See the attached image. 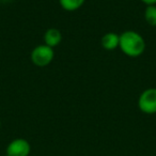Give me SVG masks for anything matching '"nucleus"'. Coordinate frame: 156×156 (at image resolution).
Masks as SVG:
<instances>
[{"label": "nucleus", "mask_w": 156, "mask_h": 156, "mask_svg": "<svg viewBox=\"0 0 156 156\" xmlns=\"http://www.w3.org/2000/svg\"><path fill=\"white\" fill-rule=\"evenodd\" d=\"M120 35L115 32H108L102 37L101 44L106 50H113L119 47Z\"/></svg>", "instance_id": "obj_6"}, {"label": "nucleus", "mask_w": 156, "mask_h": 156, "mask_svg": "<svg viewBox=\"0 0 156 156\" xmlns=\"http://www.w3.org/2000/svg\"><path fill=\"white\" fill-rule=\"evenodd\" d=\"M31 151L30 143L23 138L14 139L7 147V156H29Z\"/></svg>", "instance_id": "obj_4"}, {"label": "nucleus", "mask_w": 156, "mask_h": 156, "mask_svg": "<svg viewBox=\"0 0 156 156\" xmlns=\"http://www.w3.org/2000/svg\"><path fill=\"white\" fill-rule=\"evenodd\" d=\"M138 107L143 113H156V88L147 89L140 94L138 98Z\"/></svg>", "instance_id": "obj_3"}, {"label": "nucleus", "mask_w": 156, "mask_h": 156, "mask_svg": "<svg viewBox=\"0 0 156 156\" xmlns=\"http://www.w3.org/2000/svg\"><path fill=\"white\" fill-rule=\"evenodd\" d=\"M143 3H145L147 5H155L156 0H141Z\"/></svg>", "instance_id": "obj_9"}, {"label": "nucleus", "mask_w": 156, "mask_h": 156, "mask_svg": "<svg viewBox=\"0 0 156 156\" xmlns=\"http://www.w3.org/2000/svg\"><path fill=\"white\" fill-rule=\"evenodd\" d=\"M61 41H62V34L59 29L49 28L44 33V43L49 47H56L61 43Z\"/></svg>", "instance_id": "obj_5"}, {"label": "nucleus", "mask_w": 156, "mask_h": 156, "mask_svg": "<svg viewBox=\"0 0 156 156\" xmlns=\"http://www.w3.org/2000/svg\"><path fill=\"white\" fill-rule=\"evenodd\" d=\"M119 47L128 57H139L145 50V42L142 35L133 30L124 31L120 35Z\"/></svg>", "instance_id": "obj_1"}, {"label": "nucleus", "mask_w": 156, "mask_h": 156, "mask_svg": "<svg viewBox=\"0 0 156 156\" xmlns=\"http://www.w3.org/2000/svg\"><path fill=\"white\" fill-rule=\"evenodd\" d=\"M86 0H59L61 8L65 11L74 12L76 10L80 9L83 5Z\"/></svg>", "instance_id": "obj_7"}, {"label": "nucleus", "mask_w": 156, "mask_h": 156, "mask_svg": "<svg viewBox=\"0 0 156 156\" xmlns=\"http://www.w3.org/2000/svg\"><path fill=\"white\" fill-rule=\"evenodd\" d=\"M144 20L150 26L156 27V5H147L144 11Z\"/></svg>", "instance_id": "obj_8"}, {"label": "nucleus", "mask_w": 156, "mask_h": 156, "mask_svg": "<svg viewBox=\"0 0 156 156\" xmlns=\"http://www.w3.org/2000/svg\"><path fill=\"white\" fill-rule=\"evenodd\" d=\"M54 49L45 44L37 46L31 51V61L33 64L39 67H44L50 64L51 61L54 60Z\"/></svg>", "instance_id": "obj_2"}]
</instances>
